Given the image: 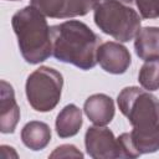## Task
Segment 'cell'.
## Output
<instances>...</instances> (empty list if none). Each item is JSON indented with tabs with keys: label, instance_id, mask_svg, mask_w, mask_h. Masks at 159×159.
Masks as SVG:
<instances>
[{
	"label": "cell",
	"instance_id": "obj_1",
	"mask_svg": "<svg viewBox=\"0 0 159 159\" xmlns=\"http://www.w3.org/2000/svg\"><path fill=\"white\" fill-rule=\"evenodd\" d=\"M120 112L133 125L132 140L142 154L159 149V102L155 96L139 87H125L117 98Z\"/></svg>",
	"mask_w": 159,
	"mask_h": 159
},
{
	"label": "cell",
	"instance_id": "obj_2",
	"mask_svg": "<svg viewBox=\"0 0 159 159\" xmlns=\"http://www.w3.org/2000/svg\"><path fill=\"white\" fill-rule=\"evenodd\" d=\"M51 39L52 55L56 60L84 71L97 65L101 39L86 24L70 20L53 25L51 26Z\"/></svg>",
	"mask_w": 159,
	"mask_h": 159
},
{
	"label": "cell",
	"instance_id": "obj_3",
	"mask_svg": "<svg viewBox=\"0 0 159 159\" xmlns=\"http://www.w3.org/2000/svg\"><path fill=\"white\" fill-rule=\"evenodd\" d=\"M11 25L17 37L20 52L26 62L37 65L51 56V27L41 11L29 5L14 14Z\"/></svg>",
	"mask_w": 159,
	"mask_h": 159
},
{
	"label": "cell",
	"instance_id": "obj_4",
	"mask_svg": "<svg viewBox=\"0 0 159 159\" xmlns=\"http://www.w3.org/2000/svg\"><path fill=\"white\" fill-rule=\"evenodd\" d=\"M93 19L99 30L119 42H128L140 30V15L120 0H98Z\"/></svg>",
	"mask_w": 159,
	"mask_h": 159
},
{
	"label": "cell",
	"instance_id": "obj_5",
	"mask_svg": "<svg viewBox=\"0 0 159 159\" xmlns=\"http://www.w3.org/2000/svg\"><path fill=\"white\" fill-rule=\"evenodd\" d=\"M63 86L62 75L47 66H41L29 75L25 92L29 104L37 112H50L60 102Z\"/></svg>",
	"mask_w": 159,
	"mask_h": 159
},
{
	"label": "cell",
	"instance_id": "obj_6",
	"mask_svg": "<svg viewBox=\"0 0 159 159\" xmlns=\"http://www.w3.org/2000/svg\"><path fill=\"white\" fill-rule=\"evenodd\" d=\"M87 154L93 159L122 158V150L118 139L113 132L102 125L89 127L84 135Z\"/></svg>",
	"mask_w": 159,
	"mask_h": 159
},
{
	"label": "cell",
	"instance_id": "obj_7",
	"mask_svg": "<svg viewBox=\"0 0 159 159\" xmlns=\"http://www.w3.org/2000/svg\"><path fill=\"white\" fill-rule=\"evenodd\" d=\"M98 0H31V5L45 16L67 19L83 16L94 9Z\"/></svg>",
	"mask_w": 159,
	"mask_h": 159
},
{
	"label": "cell",
	"instance_id": "obj_8",
	"mask_svg": "<svg viewBox=\"0 0 159 159\" xmlns=\"http://www.w3.org/2000/svg\"><path fill=\"white\" fill-rule=\"evenodd\" d=\"M97 62L108 73L122 75L124 73L132 62L128 48L119 42L107 41L99 45L97 51Z\"/></svg>",
	"mask_w": 159,
	"mask_h": 159
},
{
	"label": "cell",
	"instance_id": "obj_9",
	"mask_svg": "<svg viewBox=\"0 0 159 159\" xmlns=\"http://www.w3.org/2000/svg\"><path fill=\"white\" fill-rule=\"evenodd\" d=\"M20 119V108L15 99V92L10 83L0 82V130L4 134L14 133Z\"/></svg>",
	"mask_w": 159,
	"mask_h": 159
},
{
	"label": "cell",
	"instance_id": "obj_10",
	"mask_svg": "<svg viewBox=\"0 0 159 159\" xmlns=\"http://www.w3.org/2000/svg\"><path fill=\"white\" fill-rule=\"evenodd\" d=\"M84 114L94 125H107L114 117L113 99L104 93H96L89 96L83 106Z\"/></svg>",
	"mask_w": 159,
	"mask_h": 159
},
{
	"label": "cell",
	"instance_id": "obj_11",
	"mask_svg": "<svg viewBox=\"0 0 159 159\" xmlns=\"http://www.w3.org/2000/svg\"><path fill=\"white\" fill-rule=\"evenodd\" d=\"M134 50L140 60L148 61L159 57V27H143L135 35Z\"/></svg>",
	"mask_w": 159,
	"mask_h": 159
},
{
	"label": "cell",
	"instance_id": "obj_12",
	"mask_svg": "<svg viewBox=\"0 0 159 159\" xmlns=\"http://www.w3.org/2000/svg\"><path fill=\"white\" fill-rule=\"evenodd\" d=\"M21 140L31 150H42L51 140V128L40 120H31L21 129Z\"/></svg>",
	"mask_w": 159,
	"mask_h": 159
},
{
	"label": "cell",
	"instance_id": "obj_13",
	"mask_svg": "<svg viewBox=\"0 0 159 159\" xmlns=\"http://www.w3.org/2000/svg\"><path fill=\"white\" fill-rule=\"evenodd\" d=\"M56 132L60 138L76 135L82 127V112L76 104H67L56 118Z\"/></svg>",
	"mask_w": 159,
	"mask_h": 159
},
{
	"label": "cell",
	"instance_id": "obj_14",
	"mask_svg": "<svg viewBox=\"0 0 159 159\" xmlns=\"http://www.w3.org/2000/svg\"><path fill=\"white\" fill-rule=\"evenodd\" d=\"M138 81L147 91L159 89V57L148 60L139 70Z\"/></svg>",
	"mask_w": 159,
	"mask_h": 159
},
{
	"label": "cell",
	"instance_id": "obj_15",
	"mask_svg": "<svg viewBox=\"0 0 159 159\" xmlns=\"http://www.w3.org/2000/svg\"><path fill=\"white\" fill-rule=\"evenodd\" d=\"M129 6H134L142 19L159 17V0H120Z\"/></svg>",
	"mask_w": 159,
	"mask_h": 159
},
{
	"label": "cell",
	"instance_id": "obj_16",
	"mask_svg": "<svg viewBox=\"0 0 159 159\" xmlns=\"http://www.w3.org/2000/svg\"><path fill=\"white\" fill-rule=\"evenodd\" d=\"M117 139H118L119 145H120L122 158H138L140 155V153L137 150V148H135V145L132 140L130 132L120 134Z\"/></svg>",
	"mask_w": 159,
	"mask_h": 159
},
{
	"label": "cell",
	"instance_id": "obj_17",
	"mask_svg": "<svg viewBox=\"0 0 159 159\" xmlns=\"http://www.w3.org/2000/svg\"><path fill=\"white\" fill-rule=\"evenodd\" d=\"M50 158H83V154L72 144H63L57 147L51 154Z\"/></svg>",
	"mask_w": 159,
	"mask_h": 159
},
{
	"label": "cell",
	"instance_id": "obj_18",
	"mask_svg": "<svg viewBox=\"0 0 159 159\" xmlns=\"http://www.w3.org/2000/svg\"><path fill=\"white\" fill-rule=\"evenodd\" d=\"M11 1H16V0H11Z\"/></svg>",
	"mask_w": 159,
	"mask_h": 159
}]
</instances>
